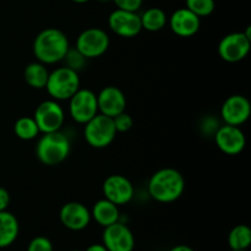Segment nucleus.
<instances>
[{"instance_id": "f257e3e1", "label": "nucleus", "mask_w": 251, "mask_h": 251, "mask_svg": "<svg viewBox=\"0 0 251 251\" xmlns=\"http://www.w3.org/2000/svg\"><path fill=\"white\" fill-rule=\"evenodd\" d=\"M70 49V43L63 31L58 28H46L39 32L33 42V54L44 65H51L64 60Z\"/></svg>"}, {"instance_id": "f03ea898", "label": "nucleus", "mask_w": 251, "mask_h": 251, "mask_svg": "<svg viewBox=\"0 0 251 251\" xmlns=\"http://www.w3.org/2000/svg\"><path fill=\"white\" fill-rule=\"evenodd\" d=\"M147 190L150 196L157 202H174L184 194L185 179L176 169L162 168L151 176Z\"/></svg>"}, {"instance_id": "7ed1b4c3", "label": "nucleus", "mask_w": 251, "mask_h": 251, "mask_svg": "<svg viewBox=\"0 0 251 251\" xmlns=\"http://www.w3.org/2000/svg\"><path fill=\"white\" fill-rule=\"evenodd\" d=\"M70 150V140L60 130L46 132L37 142L36 156L38 161L46 166H56L68 158Z\"/></svg>"}, {"instance_id": "20e7f679", "label": "nucleus", "mask_w": 251, "mask_h": 251, "mask_svg": "<svg viewBox=\"0 0 251 251\" xmlns=\"http://www.w3.org/2000/svg\"><path fill=\"white\" fill-rule=\"evenodd\" d=\"M80 88V76L77 71L60 66L49 73L46 90L51 100H69Z\"/></svg>"}, {"instance_id": "39448f33", "label": "nucleus", "mask_w": 251, "mask_h": 251, "mask_svg": "<svg viewBox=\"0 0 251 251\" xmlns=\"http://www.w3.org/2000/svg\"><path fill=\"white\" fill-rule=\"evenodd\" d=\"M113 118L98 113L90 122L85 124L83 137L86 142L93 149H104L108 147L117 136Z\"/></svg>"}, {"instance_id": "423d86ee", "label": "nucleus", "mask_w": 251, "mask_h": 251, "mask_svg": "<svg viewBox=\"0 0 251 251\" xmlns=\"http://www.w3.org/2000/svg\"><path fill=\"white\" fill-rule=\"evenodd\" d=\"M109 44V36L104 29L91 27L78 34L75 48L86 59H95L102 56L108 50Z\"/></svg>"}, {"instance_id": "0eeeda50", "label": "nucleus", "mask_w": 251, "mask_h": 251, "mask_svg": "<svg viewBox=\"0 0 251 251\" xmlns=\"http://www.w3.org/2000/svg\"><path fill=\"white\" fill-rule=\"evenodd\" d=\"M69 113L73 120L85 125L100 113L97 95L87 88H78L77 92L69 100Z\"/></svg>"}, {"instance_id": "6e6552de", "label": "nucleus", "mask_w": 251, "mask_h": 251, "mask_svg": "<svg viewBox=\"0 0 251 251\" xmlns=\"http://www.w3.org/2000/svg\"><path fill=\"white\" fill-rule=\"evenodd\" d=\"M33 119L36 120L42 134L59 131L65 120L63 107L55 100H47L39 103L34 110Z\"/></svg>"}, {"instance_id": "1a4fd4ad", "label": "nucleus", "mask_w": 251, "mask_h": 251, "mask_svg": "<svg viewBox=\"0 0 251 251\" xmlns=\"http://www.w3.org/2000/svg\"><path fill=\"white\" fill-rule=\"evenodd\" d=\"M251 48V39L244 32H233L221 39L218 54L227 63H238L245 59Z\"/></svg>"}, {"instance_id": "9d476101", "label": "nucleus", "mask_w": 251, "mask_h": 251, "mask_svg": "<svg viewBox=\"0 0 251 251\" xmlns=\"http://www.w3.org/2000/svg\"><path fill=\"white\" fill-rule=\"evenodd\" d=\"M102 242L108 251H132L135 248V238L131 229L119 221L104 227Z\"/></svg>"}, {"instance_id": "9b49d317", "label": "nucleus", "mask_w": 251, "mask_h": 251, "mask_svg": "<svg viewBox=\"0 0 251 251\" xmlns=\"http://www.w3.org/2000/svg\"><path fill=\"white\" fill-rule=\"evenodd\" d=\"M108 26L113 33L124 38L136 37L142 31L140 15L135 11L115 9L108 17Z\"/></svg>"}, {"instance_id": "f8f14e48", "label": "nucleus", "mask_w": 251, "mask_h": 251, "mask_svg": "<svg viewBox=\"0 0 251 251\" xmlns=\"http://www.w3.org/2000/svg\"><path fill=\"white\" fill-rule=\"evenodd\" d=\"M135 189L131 181L124 176L113 174L109 176L103 183V195L104 199L117 206L129 203L134 198Z\"/></svg>"}, {"instance_id": "ddd939ff", "label": "nucleus", "mask_w": 251, "mask_h": 251, "mask_svg": "<svg viewBox=\"0 0 251 251\" xmlns=\"http://www.w3.org/2000/svg\"><path fill=\"white\" fill-rule=\"evenodd\" d=\"M215 142L223 153L228 156H237L244 151L247 139L240 126L226 124L218 127L216 131Z\"/></svg>"}, {"instance_id": "4468645a", "label": "nucleus", "mask_w": 251, "mask_h": 251, "mask_svg": "<svg viewBox=\"0 0 251 251\" xmlns=\"http://www.w3.org/2000/svg\"><path fill=\"white\" fill-rule=\"evenodd\" d=\"M251 104L242 95L229 96L221 108V115L226 124L240 126L250 118Z\"/></svg>"}, {"instance_id": "2eb2a0df", "label": "nucleus", "mask_w": 251, "mask_h": 251, "mask_svg": "<svg viewBox=\"0 0 251 251\" xmlns=\"http://www.w3.org/2000/svg\"><path fill=\"white\" fill-rule=\"evenodd\" d=\"M59 218H60L61 225L69 230L78 232L87 228L92 217H91L90 210L83 203L71 201L60 208Z\"/></svg>"}, {"instance_id": "dca6fc26", "label": "nucleus", "mask_w": 251, "mask_h": 251, "mask_svg": "<svg viewBox=\"0 0 251 251\" xmlns=\"http://www.w3.org/2000/svg\"><path fill=\"white\" fill-rule=\"evenodd\" d=\"M98 112L109 118L125 112L126 108V97L120 88L115 86H107L102 88L97 95Z\"/></svg>"}, {"instance_id": "f3484780", "label": "nucleus", "mask_w": 251, "mask_h": 251, "mask_svg": "<svg viewBox=\"0 0 251 251\" xmlns=\"http://www.w3.org/2000/svg\"><path fill=\"white\" fill-rule=\"evenodd\" d=\"M169 27L179 37H193L199 32L201 19L186 7L176 10L168 20Z\"/></svg>"}, {"instance_id": "a211bd4d", "label": "nucleus", "mask_w": 251, "mask_h": 251, "mask_svg": "<svg viewBox=\"0 0 251 251\" xmlns=\"http://www.w3.org/2000/svg\"><path fill=\"white\" fill-rule=\"evenodd\" d=\"M119 206H117L115 203L110 202L107 199H102V200H98L95 203L92 208V212H91V217L96 221L100 226H102L103 228L108 227V226L113 225V223L118 222L119 221Z\"/></svg>"}, {"instance_id": "6ab92c4d", "label": "nucleus", "mask_w": 251, "mask_h": 251, "mask_svg": "<svg viewBox=\"0 0 251 251\" xmlns=\"http://www.w3.org/2000/svg\"><path fill=\"white\" fill-rule=\"evenodd\" d=\"M20 225L9 211H0V249L10 247L19 237Z\"/></svg>"}, {"instance_id": "aec40b11", "label": "nucleus", "mask_w": 251, "mask_h": 251, "mask_svg": "<svg viewBox=\"0 0 251 251\" xmlns=\"http://www.w3.org/2000/svg\"><path fill=\"white\" fill-rule=\"evenodd\" d=\"M48 76L49 71L47 66L38 60L29 63L24 71V78L26 83L29 87L36 88V90L46 88Z\"/></svg>"}, {"instance_id": "412c9836", "label": "nucleus", "mask_w": 251, "mask_h": 251, "mask_svg": "<svg viewBox=\"0 0 251 251\" xmlns=\"http://www.w3.org/2000/svg\"><path fill=\"white\" fill-rule=\"evenodd\" d=\"M140 20H141L142 29H146L149 32L161 31L168 24V17L166 12L159 7H150L145 10L140 15Z\"/></svg>"}, {"instance_id": "4be33fe9", "label": "nucleus", "mask_w": 251, "mask_h": 251, "mask_svg": "<svg viewBox=\"0 0 251 251\" xmlns=\"http://www.w3.org/2000/svg\"><path fill=\"white\" fill-rule=\"evenodd\" d=\"M230 250H248L251 245V230L248 226H235L228 234Z\"/></svg>"}, {"instance_id": "5701e85b", "label": "nucleus", "mask_w": 251, "mask_h": 251, "mask_svg": "<svg viewBox=\"0 0 251 251\" xmlns=\"http://www.w3.org/2000/svg\"><path fill=\"white\" fill-rule=\"evenodd\" d=\"M14 131L19 139L24 140V141H31L38 137L41 134L37 125L36 120L33 117H21L15 122Z\"/></svg>"}, {"instance_id": "b1692460", "label": "nucleus", "mask_w": 251, "mask_h": 251, "mask_svg": "<svg viewBox=\"0 0 251 251\" xmlns=\"http://www.w3.org/2000/svg\"><path fill=\"white\" fill-rule=\"evenodd\" d=\"M186 9L201 17L210 16L215 11L216 2L215 0H186Z\"/></svg>"}, {"instance_id": "393cba45", "label": "nucleus", "mask_w": 251, "mask_h": 251, "mask_svg": "<svg viewBox=\"0 0 251 251\" xmlns=\"http://www.w3.org/2000/svg\"><path fill=\"white\" fill-rule=\"evenodd\" d=\"M64 60L66 61L65 66H68V68L73 69V70L75 71H78L83 65H85L87 59H86L85 56H83L82 54L75 48V49H69L65 58H64Z\"/></svg>"}, {"instance_id": "a878e982", "label": "nucleus", "mask_w": 251, "mask_h": 251, "mask_svg": "<svg viewBox=\"0 0 251 251\" xmlns=\"http://www.w3.org/2000/svg\"><path fill=\"white\" fill-rule=\"evenodd\" d=\"M113 123H114V126L117 132H126L134 126V119L130 114H127L126 112H123L120 114L115 115L113 118Z\"/></svg>"}, {"instance_id": "bb28decb", "label": "nucleus", "mask_w": 251, "mask_h": 251, "mask_svg": "<svg viewBox=\"0 0 251 251\" xmlns=\"http://www.w3.org/2000/svg\"><path fill=\"white\" fill-rule=\"evenodd\" d=\"M27 251H54L53 243L47 237H36L29 242Z\"/></svg>"}, {"instance_id": "cd10ccee", "label": "nucleus", "mask_w": 251, "mask_h": 251, "mask_svg": "<svg viewBox=\"0 0 251 251\" xmlns=\"http://www.w3.org/2000/svg\"><path fill=\"white\" fill-rule=\"evenodd\" d=\"M112 1L115 4L117 9L137 12L140 10V7L142 6V1L144 0H112Z\"/></svg>"}, {"instance_id": "c85d7f7f", "label": "nucleus", "mask_w": 251, "mask_h": 251, "mask_svg": "<svg viewBox=\"0 0 251 251\" xmlns=\"http://www.w3.org/2000/svg\"><path fill=\"white\" fill-rule=\"evenodd\" d=\"M10 205V194L5 188L0 186V211H5Z\"/></svg>"}, {"instance_id": "c756f323", "label": "nucleus", "mask_w": 251, "mask_h": 251, "mask_svg": "<svg viewBox=\"0 0 251 251\" xmlns=\"http://www.w3.org/2000/svg\"><path fill=\"white\" fill-rule=\"evenodd\" d=\"M85 251H108L103 244H92L87 248Z\"/></svg>"}, {"instance_id": "7c9ffc66", "label": "nucleus", "mask_w": 251, "mask_h": 251, "mask_svg": "<svg viewBox=\"0 0 251 251\" xmlns=\"http://www.w3.org/2000/svg\"><path fill=\"white\" fill-rule=\"evenodd\" d=\"M169 251H195L193 248L188 247V245H176V247L172 248Z\"/></svg>"}, {"instance_id": "2f4dec72", "label": "nucleus", "mask_w": 251, "mask_h": 251, "mask_svg": "<svg viewBox=\"0 0 251 251\" xmlns=\"http://www.w3.org/2000/svg\"><path fill=\"white\" fill-rule=\"evenodd\" d=\"M74 2H77V4H85V2H88L90 0H71Z\"/></svg>"}, {"instance_id": "473e14b6", "label": "nucleus", "mask_w": 251, "mask_h": 251, "mask_svg": "<svg viewBox=\"0 0 251 251\" xmlns=\"http://www.w3.org/2000/svg\"><path fill=\"white\" fill-rule=\"evenodd\" d=\"M98 1H102V2H107V1H110V0H98Z\"/></svg>"}, {"instance_id": "72a5a7b5", "label": "nucleus", "mask_w": 251, "mask_h": 251, "mask_svg": "<svg viewBox=\"0 0 251 251\" xmlns=\"http://www.w3.org/2000/svg\"><path fill=\"white\" fill-rule=\"evenodd\" d=\"M232 251H248V250H232Z\"/></svg>"}, {"instance_id": "f704fd0d", "label": "nucleus", "mask_w": 251, "mask_h": 251, "mask_svg": "<svg viewBox=\"0 0 251 251\" xmlns=\"http://www.w3.org/2000/svg\"><path fill=\"white\" fill-rule=\"evenodd\" d=\"M71 251H81V250H71Z\"/></svg>"}]
</instances>
